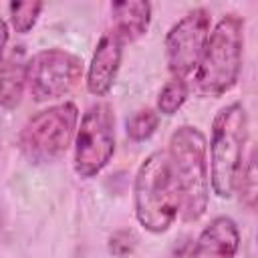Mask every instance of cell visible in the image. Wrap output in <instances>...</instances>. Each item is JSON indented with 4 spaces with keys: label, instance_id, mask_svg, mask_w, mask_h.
I'll list each match as a JSON object with an SVG mask.
<instances>
[{
    "label": "cell",
    "instance_id": "1",
    "mask_svg": "<svg viewBox=\"0 0 258 258\" xmlns=\"http://www.w3.org/2000/svg\"><path fill=\"white\" fill-rule=\"evenodd\" d=\"M165 153L179 191V212L185 222H196L208 210L210 200L206 137L198 127L181 125L171 133Z\"/></svg>",
    "mask_w": 258,
    "mask_h": 258
},
{
    "label": "cell",
    "instance_id": "2",
    "mask_svg": "<svg viewBox=\"0 0 258 258\" xmlns=\"http://www.w3.org/2000/svg\"><path fill=\"white\" fill-rule=\"evenodd\" d=\"M244 54V18L240 14H226L210 32L202 58L196 67V87L206 97H220L228 93L242 69Z\"/></svg>",
    "mask_w": 258,
    "mask_h": 258
},
{
    "label": "cell",
    "instance_id": "3",
    "mask_svg": "<svg viewBox=\"0 0 258 258\" xmlns=\"http://www.w3.org/2000/svg\"><path fill=\"white\" fill-rule=\"evenodd\" d=\"M137 222L151 234L169 230L179 214V191L165 151H153L139 165L133 185Z\"/></svg>",
    "mask_w": 258,
    "mask_h": 258
},
{
    "label": "cell",
    "instance_id": "4",
    "mask_svg": "<svg viewBox=\"0 0 258 258\" xmlns=\"http://www.w3.org/2000/svg\"><path fill=\"white\" fill-rule=\"evenodd\" d=\"M248 139V115L242 103L220 109L212 123L210 137V185L218 198H232L242 169L244 145Z\"/></svg>",
    "mask_w": 258,
    "mask_h": 258
},
{
    "label": "cell",
    "instance_id": "5",
    "mask_svg": "<svg viewBox=\"0 0 258 258\" xmlns=\"http://www.w3.org/2000/svg\"><path fill=\"white\" fill-rule=\"evenodd\" d=\"M79 109L75 103H58L32 115L20 135L18 147L30 163H50L58 159L75 139Z\"/></svg>",
    "mask_w": 258,
    "mask_h": 258
},
{
    "label": "cell",
    "instance_id": "6",
    "mask_svg": "<svg viewBox=\"0 0 258 258\" xmlns=\"http://www.w3.org/2000/svg\"><path fill=\"white\" fill-rule=\"evenodd\" d=\"M115 153V115L107 103L91 105L75 133V171L79 177L101 173Z\"/></svg>",
    "mask_w": 258,
    "mask_h": 258
},
{
    "label": "cell",
    "instance_id": "7",
    "mask_svg": "<svg viewBox=\"0 0 258 258\" xmlns=\"http://www.w3.org/2000/svg\"><path fill=\"white\" fill-rule=\"evenodd\" d=\"M83 77V60L62 48H44L26 60V87L34 101L69 95Z\"/></svg>",
    "mask_w": 258,
    "mask_h": 258
},
{
    "label": "cell",
    "instance_id": "8",
    "mask_svg": "<svg viewBox=\"0 0 258 258\" xmlns=\"http://www.w3.org/2000/svg\"><path fill=\"white\" fill-rule=\"evenodd\" d=\"M210 36V12L206 8H194L181 16L165 36V60L173 79L185 81L204 52Z\"/></svg>",
    "mask_w": 258,
    "mask_h": 258
},
{
    "label": "cell",
    "instance_id": "9",
    "mask_svg": "<svg viewBox=\"0 0 258 258\" xmlns=\"http://www.w3.org/2000/svg\"><path fill=\"white\" fill-rule=\"evenodd\" d=\"M121 56H123L121 38L113 30L105 32L95 46V52L87 71V89L91 95L103 97L111 91L121 67Z\"/></svg>",
    "mask_w": 258,
    "mask_h": 258
},
{
    "label": "cell",
    "instance_id": "10",
    "mask_svg": "<svg viewBox=\"0 0 258 258\" xmlns=\"http://www.w3.org/2000/svg\"><path fill=\"white\" fill-rule=\"evenodd\" d=\"M240 246V232L232 218H214L198 236L189 258H234Z\"/></svg>",
    "mask_w": 258,
    "mask_h": 258
},
{
    "label": "cell",
    "instance_id": "11",
    "mask_svg": "<svg viewBox=\"0 0 258 258\" xmlns=\"http://www.w3.org/2000/svg\"><path fill=\"white\" fill-rule=\"evenodd\" d=\"M113 32L121 42H133L141 38L151 22V4L145 0H119L111 4Z\"/></svg>",
    "mask_w": 258,
    "mask_h": 258
},
{
    "label": "cell",
    "instance_id": "12",
    "mask_svg": "<svg viewBox=\"0 0 258 258\" xmlns=\"http://www.w3.org/2000/svg\"><path fill=\"white\" fill-rule=\"evenodd\" d=\"M26 87V60L22 50H14L0 67V107L14 109L22 101Z\"/></svg>",
    "mask_w": 258,
    "mask_h": 258
},
{
    "label": "cell",
    "instance_id": "13",
    "mask_svg": "<svg viewBox=\"0 0 258 258\" xmlns=\"http://www.w3.org/2000/svg\"><path fill=\"white\" fill-rule=\"evenodd\" d=\"M187 95H189V89H187L185 81H181V79L167 81L157 95V111L161 115H175L181 109V105L185 103Z\"/></svg>",
    "mask_w": 258,
    "mask_h": 258
},
{
    "label": "cell",
    "instance_id": "14",
    "mask_svg": "<svg viewBox=\"0 0 258 258\" xmlns=\"http://www.w3.org/2000/svg\"><path fill=\"white\" fill-rule=\"evenodd\" d=\"M157 125H159V115L153 109H139L127 119L125 131L131 141H145L155 133Z\"/></svg>",
    "mask_w": 258,
    "mask_h": 258
},
{
    "label": "cell",
    "instance_id": "15",
    "mask_svg": "<svg viewBox=\"0 0 258 258\" xmlns=\"http://www.w3.org/2000/svg\"><path fill=\"white\" fill-rule=\"evenodd\" d=\"M42 2H10V22H12V26H14V30L16 32H20V34H24V32H28L34 24H36V20H38V16H40V10H42Z\"/></svg>",
    "mask_w": 258,
    "mask_h": 258
},
{
    "label": "cell",
    "instance_id": "16",
    "mask_svg": "<svg viewBox=\"0 0 258 258\" xmlns=\"http://www.w3.org/2000/svg\"><path fill=\"white\" fill-rule=\"evenodd\" d=\"M240 187V196L242 202L248 204L250 208L254 206V198H256V163H254V155H250L246 167L240 169L238 173V181H236V189Z\"/></svg>",
    "mask_w": 258,
    "mask_h": 258
},
{
    "label": "cell",
    "instance_id": "17",
    "mask_svg": "<svg viewBox=\"0 0 258 258\" xmlns=\"http://www.w3.org/2000/svg\"><path fill=\"white\" fill-rule=\"evenodd\" d=\"M6 42H8V26H6V22L0 18V67H2V56H4Z\"/></svg>",
    "mask_w": 258,
    "mask_h": 258
}]
</instances>
